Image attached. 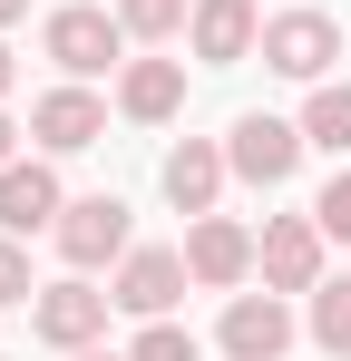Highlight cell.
Instances as JSON below:
<instances>
[{
  "label": "cell",
  "instance_id": "cell-1",
  "mask_svg": "<svg viewBox=\"0 0 351 361\" xmlns=\"http://www.w3.org/2000/svg\"><path fill=\"white\" fill-rule=\"evenodd\" d=\"M108 302L88 274H68V283H39V302H30V322H39V342H58V352H88L98 332H108Z\"/></svg>",
  "mask_w": 351,
  "mask_h": 361
},
{
  "label": "cell",
  "instance_id": "cell-2",
  "mask_svg": "<svg viewBox=\"0 0 351 361\" xmlns=\"http://www.w3.org/2000/svg\"><path fill=\"white\" fill-rule=\"evenodd\" d=\"M39 49H49L68 78H98V68H117V49H127V20H108V10H49Z\"/></svg>",
  "mask_w": 351,
  "mask_h": 361
},
{
  "label": "cell",
  "instance_id": "cell-3",
  "mask_svg": "<svg viewBox=\"0 0 351 361\" xmlns=\"http://www.w3.org/2000/svg\"><path fill=\"white\" fill-rule=\"evenodd\" d=\"M225 166H234L244 185H283L292 166H302V127H292V118H264V108H254V118H234Z\"/></svg>",
  "mask_w": 351,
  "mask_h": 361
},
{
  "label": "cell",
  "instance_id": "cell-4",
  "mask_svg": "<svg viewBox=\"0 0 351 361\" xmlns=\"http://www.w3.org/2000/svg\"><path fill=\"white\" fill-rule=\"evenodd\" d=\"M332 59H342V30H332L322 10H283V20H264V68L322 88V68H332Z\"/></svg>",
  "mask_w": 351,
  "mask_h": 361
},
{
  "label": "cell",
  "instance_id": "cell-5",
  "mask_svg": "<svg viewBox=\"0 0 351 361\" xmlns=\"http://www.w3.org/2000/svg\"><path fill=\"white\" fill-rule=\"evenodd\" d=\"M322 225H312V215H273V225H264V244H254V264H264V283H273V293H312V283H322Z\"/></svg>",
  "mask_w": 351,
  "mask_h": 361
},
{
  "label": "cell",
  "instance_id": "cell-6",
  "mask_svg": "<svg viewBox=\"0 0 351 361\" xmlns=\"http://www.w3.org/2000/svg\"><path fill=\"white\" fill-rule=\"evenodd\" d=\"M49 235H58V254H68V274H98L108 254H127V205H117V195H78Z\"/></svg>",
  "mask_w": 351,
  "mask_h": 361
},
{
  "label": "cell",
  "instance_id": "cell-7",
  "mask_svg": "<svg viewBox=\"0 0 351 361\" xmlns=\"http://www.w3.org/2000/svg\"><path fill=\"white\" fill-rule=\"evenodd\" d=\"M185 283H195V274H185V254L147 244V254H127V264H117V312H137V322H166Z\"/></svg>",
  "mask_w": 351,
  "mask_h": 361
},
{
  "label": "cell",
  "instance_id": "cell-8",
  "mask_svg": "<svg viewBox=\"0 0 351 361\" xmlns=\"http://www.w3.org/2000/svg\"><path fill=\"white\" fill-rule=\"evenodd\" d=\"M225 352H234V361H283V352H292L283 293H234V302H225Z\"/></svg>",
  "mask_w": 351,
  "mask_h": 361
},
{
  "label": "cell",
  "instance_id": "cell-9",
  "mask_svg": "<svg viewBox=\"0 0 351 361\" xmlns=\"http://www.w3.org/2000/svg\"><path fill=\"white\" fill-rule=\"evenodd\" d=\"M58 215H68V195H58V176L49 166H0V235H49Z\"/></svg>",
  "mask_w": 351,
  "mask_h": 361
},
{
  "label": "cell",
  "instance_id": "cell-10",
  "mask_svg": "<svg viewBox=\"0 0 351 361\" xmlns=\"http://www.w3.org/2000/svg\"><path fill=\"white\" fill-rule=\"evenodd\" d=\"M185 274L215 283V293L244 283V274H254V235H244L234 215H195V235H185Z\"/></svg>",
  "mask_w": 351,
  "mask_h": 361
},
{
  "label": "cell",
  "instance_id": "cell-11",
  "mask_svg": "<svg viewBox=\"0 0 351 361\" xmlns=\"http://www.w3.org/2000/svg\"><path fill=\"white\" fill-rule=\"evenodd\" d=\"M30 137H39L49 157H78V147H98V137H108V108H98L88 88H49V98L30 108Z\"/></svg>",
  "mask_w": 351,
  "mask_h": 361
},
{
  "label": "cell",
  "instance_id": "cell-12",
  "mask_svg": "<svg viewBox=\"0 0 351 361\" xmlns=\"http://www.w3.org/2000/svg\"><path fill=\"white\" fill-rule=\"evenodd\" d=\"M254 39H264V20H254V0H195V59H254Z\"/></svg>",
  "mask_w": 351,
  "mask_h": 361
},
{
  "label": "cell",
  "instance_id": "cell-13",
  "mask_svg": "<svg viewBox=\"0 0 351 361\" xmlns=\"http://www.w3.org/2000/svg\"><path fill=\"white\" fill-rule=\"evenodd\" d=\"M215 195H225V147L185 137V147L166 157V205L176 215H215Z\"/></svg>",
  "mask_w": 351,
  "mask_h": 361
},
{
  "label": "cell",
  "instance_id": "cell-14",
  "mask_svg": "<svg viewBox=\"0 0 351 361\" xmlns=\"http://www.w3.org/2000/svg\"><path fill=\"white\" fill-rule=\"evenodd\" d=\"M117 108H127V118H176V108H185V68L176 59H127V78H117Z\"/></svg>",
  "mask_w": 351,
  "mask_h": 361
},
{
  "label": "cell",
  "instance_id": "cell-15",
  "mask_svg": "<svg viewBox=\"0 0 351 361\" xmlns=\"http://www.w3.org/2000/svg\"><path fill=\"white\" fill-rule=\"evenodd\" d=\"M302 147L351 157V78H322V88H312V108H302Z\"/></svg>",
  "mask_w": 351,
  "mask_h": 361
},
{
  "label": "cell",
  "instance_id": "cell-16",
  "mask_svg": "<svg viewBox=\"0 0 351 361\" xmlns=\"http://www.w3.org/2000/svg\"><path fill=\"white\" fill-rule=\"evenodd\" d=\"M312 342H322L332 361L351 352V274L342 283H312Z\"/></svg>",
  "mask_w": 351,
  "mask_h": 361
},
{
  "label": "cell",
  "instance_id": "cell-17",
  "mask_svg": "<svg viewBox=\"0 0 351 361\" xmlns=\"http://www.w3.org/2000/svg\"><path fill=\"white\" fill-rule=\"evenodd\" d=\"M117 20H127V39H176L195 10L185 0H117Z\"/></svg>",
  "mask_w": 351,
  "mask_h": 361
},
{
  "label": "cell",
  "instance_id": "cell-18",
  "mask_svg": "<svg viewBox=\"0 0 351 361\" xmlns=\"http://www.w3.org/2000/svg\"><path fill=\"white\" fill-rule=\"evenodd\" d=\"M127 361H195V332H176V322H147V332L127 342Z\"/></svg>",
  "mask_w": 351,
  "mask_h": 361
},
{
  "label": "cell",
  "instance_id": "cell-19",
  "mask_svg": "<svg viewBox=\"0 0 351 361\" xmlns=\"http://www.w3.org/2000/svg\"><path fill=\"white\" fill-rule=\"evenodd\" d=\"M312 225H322L332 244H351V176H332L322 195H312Z\"/></svg>",
  "mask_w": 351,
  "mask_h": 361
},
{
  "label": "cell",
  "instance_id": "cell-20",
  "mask_svg": "<svg viewBox=\"0 0 351 361\" xmlns=\"http://www.w3.org/2000/svg\"><path fill=\"white\" fill-rule=\"evenodd\" d=\"M39 283H30V254H20V235H0V302H30Z\"/></svg>",
  "mask_w": 351,
  "mask_h": 361
},
{
  "label": "cell",
  "instance_id": "cell-21",
  "mask_svg": "<svg viewBox=\"0 0 351 361\" xmlns=\"http://www.w3.org/2000/svg\"><path fill=\"white\" fill-rule=\"evenodd\" d=\"M20 10H30V0H0V30H10V20H20Z\"/></svg>",
  "mask_w": 351,
  "mask_h": 361
},
{
  "label": "cell",
  "instance_id": "cell-22",
  "mask_svg": "<svg viewBox=\"0 0 351 361\" xmlns=\"http://www.w3.org/2000/svg\"><path fill=\"white\" fill-rule=\"evenodd\" d=\"M10 137H20V127H10V118H0V166H10Z\"/></svg>",
  "mask_w": 351,
  "mask_h": 361
},
{
  "label": "cell",
  "instance_id": "cell-23",
  "mask_svg": "<svg viewBox=\"0 0 351 361\" xmlns=\"http://www.w3.org/2000/svg\"><path fill=\"white\" fill-rule=\"evenodd\" d=\"M58 361H108V352H98V342H88V352H58Z\"/></svg>",
  "mask_w": 351,
  "mask_h": 361
},
{
  "label": "cell",
  "instance_id": "cell-24",
  "mask_svg": "<svg viewBox=\"0 0 351 361\" xmlns=\"http://www.w3.org/2000/svg\"><path fill=\"white\" fill-rule=\"evenodd\" d=\"M0 98H10V49H0Z\"/></svg>",
  "mask_w": 351,
  "mask_h": 361
}]
</instances>
